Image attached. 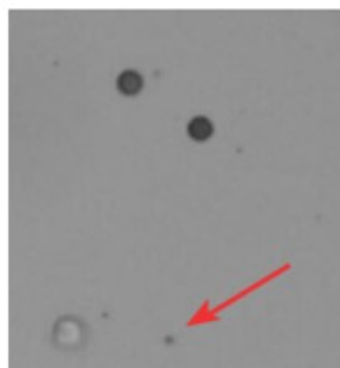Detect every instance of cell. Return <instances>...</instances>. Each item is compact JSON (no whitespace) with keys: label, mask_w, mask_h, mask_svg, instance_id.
Returning <instances> with one entry per match:
<instances>
[{"label":"cell","mask_w":340,"mask_h":368,"mask_svg":"<svg viewBox=\"0 0 340 368\" xmlns=\"http://www.w3.org/2000/svg\"><path fill=\"white\" fill-rule=\"evenodd\" d=\"M53 338L57 347L66 348V350H74L79 348L84 342V327L82 323L74 316H64L55 325Z\"/></svg>","instance_id":"cell-1"},{"label":"cell","mask_w":340,"mask_h":368,"mask_svg":"<svg viewBox=\"0 0 340 368\" xmlns=\"http://www.w3.org/2000/svg\"><path fill=\"white\" fill-rule=\"evenodd\" d=\"M213 131H215L213 123L208 118H204V116H197V118L191 119L188 126H186V133H188V136L194 143L207 141V139L212 138Z\"/></svg>","instance_id":"cell-3"},{"label":"cell","mask_w":340,"mask_h":368,"mask_svg":"<svg viewBox=\"0 0 340 368\" xmlns=\"http://www.w3.org/2000/svg\"><path fill=\"white\" fill-rule=\"evenodd\" d=\"M116 87L121 94L124 96H138L143 89V77L141 74L133 71V69H128V71H123L116 79Z\"/></svg>","instance_id":"cell-2"}]
</instances>
